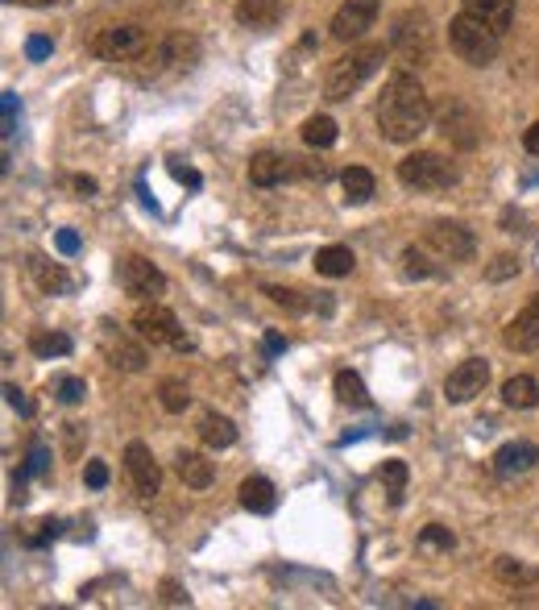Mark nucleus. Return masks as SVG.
I'll return each mask as SVG.
<instances>
[{
	"label": "nucleus",
	"instance_id": "nucleus-1",
	"mask_svg": "<svg viewBox=\"0 0 539 610\" xmlns=\"http://www.w3.org/2000/svg\"><path fill=\"white\" fill-rule=\"evenodd\" d=\"M428 125H432L428 92L419 88L415 75L394 71L386 79L382 96H378V129H382V137H386V142H394V146H407Z\"/></svg>",
	"mask_w": 539,
	"mask_h": 610
},
{
	"label": "nucleus",
	"instance_id": "nucleus-2",
	"mask_svg": "<svg viewBox=\"0 0 539 610\" xmlns=\"http://www.w3.org/2000/svg\"><path fill=\"white\" fill-rule=\"evenodd\" d=\"M195 54H200L195 38H187V34H166V38L150 42L146 50L133 54V59H125V63H129V75H133L137 83H154V79H162V75H175V71L191 67Z\"/></svg>",
	"mask_w": 539,
	"mask_h": 610
},
{
	"label": "nucleus",
	"instance_id": "nucleus-3",
	"mask_svg": "<svg viewBox=\"0 0 539 610\" xmlns=\"http://www.w3.org/2000/svg\"><path fill=\"white\" fill-rule=\"evenodd\" d=\"M386 50H390V46L370 42V46H353L349 54H340V59L332 63V71H328V79H324V96H328L332 104L349 100V96L361 88V83L386 63Z\"/></svg>",
	"mask_w": 539,
	"mask_h": 610
},
{
	"label": "nucleus",
	"instance_id": "nucleus-4",
	"mask_svg": "<svg viewBox=\"0 0 539 610\" xmlns=\"http://www.w3.org/2000/svg\"><path fill=\"white\" fill-rule=\"evenodd\" d=\"M448 46L469 67H490L498 59V50H502V34L481 17H473V13H457L448 21Z\"/></svg>",
	"mask_w": 539,
	"mask_h": 610
},
{
	"label": "nucleus",
	"instance_id": "nucleus-5",
	"mask_svg": "<svg viewBox=\"0 0 539 610\" xmlns=\"http://www.w3.org/2000/svg\"><path fill=\"white\" fill-rule=\"evenodd\" d=\"M432 42H436V34H432V21H428V13L423 9H407V13H399L390 21V50L399 54L403 63H428L432 59Z\"/></svg>",
	"mask_w": 539,
	"mask_h": 610
},
{
	"label": "nucleus",
	"instance_id": "nucleus-6",
	"mask_svg": "<svg viewBox=\"0 0 539 610\" xmlns=\"http://www.w3.org/2000/svg\"><path fill=\"white\" fill-rule=\"evenodd\" d=\"M399 183L407 191H444L457 183V166L440 158L436 150H415L399 162Z\"/></svg>",
	"mask_w": 539,
	"mask_h": 610
},
{
	"label": "nucleus",
	"instance_id": "nucleus-7",
	"mask_svg": "<svg viewBox=\"0 0 539 610\" xmlns=\"http://www.w3.org/2000/svg\"><path fill=\"white\" fill-rule=\"evenodd\" d=\"M436 129L448 137L457 150H477L481 146V117L461 100V96H444L436 108Z\"/></svg>",
	"mask_w": 539,
	"mask_h": 610
},
{
	"label": "nucleus",
	"instance_id": "nucleus-8",
	"mask_svg": "<svg viewBox=\"0 0 539 610\" xmlns=\"http://www.w3.org/2000/svg\"><path fill=\"white\" fill-rule=\"evenodd\" d=\"M133 332L150 345H170V349H191V341L183 337V328L175 320V312L162 308V303H141L133 312Z\"/></svg>",
	"mask_w": 539,
	"mask_h": 610
},
{
	"label": "nucleus",
	"instance_id": "nucleus-9",
	"mask_svg": "<svg viewBox=\"0 0 539 610\" xmlns=\"http://www.w3.org/2000/svg\"><path fill=\"white\" fill-rule=\"evenodd\" d=\"M146 46H150V30H146V25H137V21L108 25V30H100L92 38V54H96V59H108V63L133 59V54H141Z\"/></svg>",
	"mask_w": 539,
	"mask_h": 610
},
{
	"label": "nucleus",
	"instance_id": "nucleus-10",
	"mask_svg": "<svg viewBox=\"0 0 539 610\" xmlns=\"http://www.w3.org/2000/svg\"><path fill=\"white\" fill-rule=\"evenodd\" d=\"M117 283H121L125 295H133V299H141V303H154V299L166 291V274H162L150 258L129 254V258L117 262Z\"/></svg>",
	"mask_w": 539,
	"mask_h": 610
},
{
	"label": "nucleus",
	"instance_id": "nucleus-11",
	"mask_svg": "<svg viewBox=\"0 0 539 610\" xmlns=\"http://www.w3.org/2000/svg\"><path fill=\"white\" fill-rule=\"evenodd\" d=\"M423 245L432 249V254H440L444 262H469L473 258V233L465 225H457V220H436V225H428V237H423Z\"/></svg>",
	"mask_w": 539,
	"mask_h": 610
},
{
	"label": "nucleus",
	"instance_id": "nucleus-12",
	"mask_svg": "<svg viewBox=\"0 0 539 610\" xmlns=\"http://www.w3.org/2000/svg\"><path fill=\"white\" fill-rule=\"evenodd\" d=\"M486 382H490V362L486 357H469V362H461L444 378V399L448 403H469L486 391Z\"/></svg>",
	"mask_w": 539,
	"mask_h": 610
},
{
	"label": "nucleus",
	"instance_id": "nucleus-13",
	"mask_svg": "<svg viewBox=\"0 0 539 610\" xmlns=\"http://www.w3.org/2000/svg\"><path fill=\"white\" fill-rule=\"evenodd\" d=\"M125 474H129V482H133V490L141 498H154L158 494L162 469H158V461H154V453H150L146 440H129V449H125Z\"/></svg>",
	"mask_w": 539,
	"mask_h": 610
},
{
	"label": "nucleus",
	"instance_id": "nucleus-14",
	"mask_svg": "<svg viewBox=\"0 0 539 610\" xmlns=\"http://www.w3.org/2000/svg\"><path fill=\"white\" fill-rule=\"evenodd\" d=\"M374 21H378V0H345L332 17V38L357 42L365 38V30H374Z\"/></svg>",
	"mask_w": 539,
	"mask_h": 610
},
{
	"label": "nucleus",
	"instance_id": "nucleus-15",
	"mask_svg": "<svg viewBox=\"0 0 539 610\" xmlns=\"http://www.w3.org/2000/svg\"><path fill=\"white\" fill-rule=\"evenodd\" d=\"M100 349H104V357L117 370H129V374L146 370V349H141L137 341H129L125 332H117V324H104L100 328Z\"/></svg>",
	"mask_w": 539,
	"mask_h": 610
},
{
	"label": "nucleus",
	"instance_id": "nucleus-16",
	"mask_svg": "<svg viewBox=\"0 0 539 610\" xmlns=\"http://www.w3.org/2000/svg\"><path fill=\"white\" fill-rule=\"evenodd\" d=\"M502 341H506V349H515V353H535L539 349V295L506 324Z\"/></svg>",
	"mask_w": 539,
	"mask_h": 610
},
{
	"label": "nucleus",
	"instance_id": "nucleus-17",
	"mask_svg": "<svg viewBox=\"0 0 539 610\" xmlns=\"http://www.w3.org/2000/svg\"><path fill=\"white\" fill-rule=\"evenodd\" d=\"M295 175V158L287 154H274V150H262L249 158V183L253 187H278L282 179Z\"/></svg>",
	"mask_w": 539,
	"mask_h": 610
},
{
	"label": "nucleus",
	"instance_id": "nucleus-18",
	"mask_svg": "<svg viewBox=\"0 0 539 610\" xmlns=\"http://www.w3.org/2000/svg\"><path fill=\"white\" fill-rule=\"evenodd\" d=\"M539 461V449L531 440H510L494 453V474L498 478H515V474H527V469Z\"/></svg>",
	"mask_w": 539,
	"mask_h": 610
},
{
	"label": "nucleus",
	"instance_id": "nucleus-19",
	"mask_svg": "<svg viewBox=\"0 0 539 610\" xmlns=\"http://www.w3.org/2000/svg\"><path fill=\"white\" fill-rule=\"evenodd\" d=\"M175 474H179V482L183 486H191V490H208L212 482H216V465L204 457V453H179L175 457Z\"/></svg>",
	"mask_w": 539,
	"mask_h": 610
},
{
	"label": "nucleus",
	"instance_id": "nucleus-20",
	"mask_svg": "<svg viewBox=\"0 0 539 610\" xmlns=\"http://www.w3.org/2000/svg\"><path fill=\"white\" fill-rule=\"evenodd\" d=\"M241 507L249 511V515H270L274 507H278V494H274V482L270 478H262V474H249L245 482H241Z\"/></svg>",
	"mask_w": 539,
	"mask_h": 610
},
{
	"label": "nucleus",
	"instance_id": "nucleus-21",
	"mask_svg": "<svg viewBox=\"0 0 539 610\" xmlns=\"http://www.w3.org/2000/svg\"><path fill=\"white\" fill-rule=\"evenodd\" d=\"M282 17L278 0H237V21L245 30H274Z\"/></svg>",
	"mask_w": 539,
	"mask_h": 610
},
{
	"label": "nucleus",
	"instance_id": "nucleus-22",
	"mask_svg": "<svg viewBox=\"0 0 539 610\" xmlns=\"http://www.w3.org/2000/svg\"><path fill=\"white\" fill-rule=\"evenodd\" d=\"M461 5H465V13L494 25L498 34H506L515 25V0H461Z\"/></svg>",
	"mask_w": 539,
	"mask_h": 610
},
{
	"label": "nucleus",
	"instance_id": "nucleus-23",
	"mask_svg": "<svg viewBox=\"0 0 539 610\" xmlns=\"http://www.w3.org/2000/svg\"><path fill=\"white\" fill-rule=\"evenodd\" d=\"M200 440H204L208 449H233L237 445V424L229 420V415L208 411L204 420H200Z\"/></svg>",
	"mask_w": 539,
	"mask_h": 610
},
{
	"label": "nucleus",
	"instance_id": "nucleus-24",
	"mask_svg": "<svg viewBox=\"0 0 539 610\" xmlns=\"http://www.w3.org/2000/svg\"><path fill=\"white\" fill-rule=\"evenodd\" d=\"M30 274H34V283L46 291V295H67L71 291V274L59 266V262H46V258H30Z\"/></svg>",
	"mask_w": 539,
	"mask_h": 610
},
{
	"label": "nucleus",
	"instance_id": "nucleus-25",
	"mask_svg": "<svg viewBox=\"0 0 539 610\" xmlns=\"http://www.w3.org/2000/svg\"><path fill=\"white\" fill-rule=\"evenodd\" d=\"M502 403L515 407V411H531L539 403V382L531 374H515L502 382Z\"/></svg>",
	"mask_w": 539,
	"mask_h": 610
},
{
	"label": "nucleus",
	"instance_id": "nucleus-26",
	"mask_svg": "<svg viewBox=\"0 0 539 610\" xmlns=\"http://www.w3.org/2000/svg\"><path fill=\"white\" fill-rule=\"evenodd\" d=\"M353 249L349 245H324L316 254V270L324 274V279H345V274L353 270Z\"/></svg>",
	"mask_w": 539,
	"mask_h": 610
},
{
	"label": "nucleus",
	"instance_id": "nucleus-27",
	"mask_svg": "<svg viewBox=\"0 0 539 610\" xmlns=\"http://www.w3.org/2000/svg\"><path fill=\"white\" fill-rule=\"evenodd\" d=\"M494 573H498V581H502V586H535V581H539V569H531V565H523L519 557H498L494 561Z\"/></svg>",
	"mask_w": 539,
	"mask_h": 610
},
{
	"label": "nucleus",
	"instance_id": "nucleus-28",
	"mask_svg": "<svg viewBox=\"0 0 539 610\" xmlns=\"http://www.w3.org/2000/svg\"><path fill=\"white\" fill-rule=\"evenodd\" d=\"M340 187H345V200L349 204H365L374 196V175L365 171V166H349L345 175H340Z\"/></svg>",
	"mask_w": 539,
	"mask_h": 610
},
{
	"label": "nucleus",
	"instance_id": "nucleus-29",
	"mask_svg": "<svg viewBox=\"0 0 539 610\" xmlns=\"http://www.w3.org/2000/svg\"><path fill=\"white\" fill-rule=\"evenodd\" d=\"M336 399L345 403V407H370V391H365V382L353 370L336 374Z\"/></svg>",
	"mask_w": 539,
	"mask_h": 610
},
{
	"label": "nucleus",
	"instance_id": "nucleus-30",
	"mask_svg": "<svg viewBox=\"0 0 539 610\" xmlns=\"http://www.w3.org/2000/svg\"><path fill=\"white\" fill-rule=\"evenodd\" d=\"M303 142H307L311 150H328V146H336V121H332V117H307V121H303Z\"/></svg>",
	"mask_w": 539,
	"mask_h": 610
},
{
	"label": "nucleus",
	"instance_id": "nucleus-31",
	"mask_svg": "<svg viewBox=\"0 0 539 610\" xmlns=\"http://www.w3.org/2000/svg\"><path fill=\"white\" fill-rule=\"evenodd\" d=\"M158 403H162V411H170V415L187 411V403H191L187 382H179V378H162V382H158Z\"/></svg>",
	"mask_w": 539,
	"mask_h": 610
},
{
	"label": "nucleus",
	"instance_id": "nucleus-32",
	"mask_svg": "<svg viewBox=\"0 0 539 610\" xmlns=\"http://www.w3.org/2000/svg\"><path fill=\"white\" fill-rule=\"evenodd\" d=\"M382 482H386V498L399 507L407 494V461H382Z\"/></svg>",
	"mask_w": 539,
	"mask_h": 610
},
{
	"label": "nucleus",
	"instance_id": "nucleus-33",
	"mask_svg": "<svg viewBox=\"0 0 539 610\" xmlns=\"http://www.w3.org/2000/svg\"><path fill=\"white\" fill-rule=\"evenodd\" d=\"M403 274H407V279H432V274H440V266L428 262V249L407 245L403 249Z\"/></svg>",
	"mask_w": 539,
	"mask_h": 610
},
{
	"label": "nucleus",
	"instance_id": "nucleus-34",
	"mask_svg": "<svg viewBox=\"0 0 539 610\" xmlns=\"http://www.w3.org/2000/svg\"><path fill=\"white\" fill-rule=\"evenodd\" d=\"M30 349L38 353V357H67L71 353V337H63V332H34L30 337Z\"/></svg>",
	"mask_w": 539,
	"mask_h": 610
},
{
	"label": "nucleus",
	"instance_id": "nucleus-35",
	"mask_svg": "<svg viewBox=\"0 0 539 610\" xmlns=\"http://www.w3.org/2000/svg\"><path fill=\"white\" fill-rule=\"evenodd\" d=\"M419 544H423V548H436V552H448L452 544H457V536H452L444 523H428V528L419 532Z\"/></svg>",
	"mask_w": 539,
	"mask_h": 610
},
{
	"label": "nucleus",
	"instance_id": "nucleus-36",
	"mask_svg": "<svg viewBox=\"0 0 539 610\" xmlns=\"http://www.w3.org/2000/svg\"><path fill=\"white\" fill-rule=\"evenodd\" d=\"M266 295L278 303V308H287V312H307L311 308V303L299 299V291H291V287H266Z\"/></svg>",
	"mask_w": 539,
	"mask_h": 610
},
{
	"label": "nucleus",
	"instance_id": "nucleus-37",
	"mask_svg": "<svg viewBox=\"0 0 539 610\" xmlns=\"http://www.w3.org/2000/svg\"><path fill=\"white\" fill-rule=\"evenodd\" d=\"M515 274H519V258H510V254H502V258H494V262L486 266V279H494V283L515 279Z\"/></svg>",
	"mask_w": 539,
	"mask_h": 610
},
{
	"label": "nucleus",
	"instance_id": "nucleus-38",
	"mask_svg": "<svg viewBox=\"0 0 539 610\" xmlns=\"http://www.w3.org/2000/svg\"><path fill=\"white\" fill-rule=\"evenodd\" d=\"M54 391H59V403H79L83 395H88V386H83V378H59V386H54Z\"/></svg>",
	"mask_w": 539,
	"mask_h": 610
},
{
	"label": "nucleus",
	"instance_id": "nucleus-39",
	"mask_svg": "<svg viewBox=\"0 0 539 610\" xmlns=\"http://www.w3.org/2000/svg\"><path fill=\"white\" fill-rule=\"evenodd\" d=\"M83 482H88L92 490H104L108 486V465L104 461H88V469H83Z\"/></svg>",
	"mask_w": 539,
	"mask_h": 610
},
{
	"label": "nucleus",
	"instance_id": "nucleus-40",
	"mask_svg": "<svg viewBox=\"0 0 539 610\" xmlns=\"http://www.w3.org/2000/svg\"><path fill=\"white\" fill-rule=\"evenodd\" d=\"M50 50H54V42L46 38V34H34L30 42H25V54H30L34 63H42V59H50Z\"/></svg>",
	"mask_w": 539,
	"mask_h": 610
},
{
	"label": "nucleus",
	"instance_id": "nucleus-41",
	"mask_svg": "<svg viewBox=\"0 0 539 610\" xmlns=\"http://www.w3.org/2000/svg\"><path fill=\"white\" fill-rule=\"evenodd\" d=\"M170 175H175L179 183H187V187H200V183H204V179H200V175H195V171H191V166H183V162H170Z\"/></svg>",
	"mask_w": 539,
	"mask_h": 610
},
{
	"label": "nucleus",
	"instance_id": "nucleus-42",
	"mask_svg": "<svg viewBox=\"0 0 539 610\" xmlns=\"http://www.w3.org/2000/svg\"><path fill=\"white\" fill-rule=\"evenodd\" d=\"M5 399H9V407H17L21 415H34V403L25 399V395L17 391V386H5Z\"/></svg>",
	"mask_w": 539,
	"mask_h": 610
},
{
	"label": "nucleus",
	"instance_id": "nucleus-43",
	"mask_svg": "<svg viewBox=\"0 0 539 610\" xmlns=\"http://www.w3.org/2000/svg\"><path fill=\"white\" fill-rule=\"evenodd\" d=\"M42 469H46V449H42V445H34V449H30V465H25L21 474L30 478V474H42Z\"/></svg>",
	"mask_w": 539,
	"mask_h": 610
},
{
	"label": "nucleus",
	"instance_id": "nucleus-44",
	"mask_svg": "<svg viewBox=\"0 0 539 610\" xmlns=\"http://www.w3.org/2000/svg\"><path fill=\"white\" fill-rule=\"evenodd\" d=\"M54 245H59V249H63V254H79V237H75L71 229H63L59 237H54Z\"/></svg>",
	"mask_w": 539,
	"mask_h": 610
},
{
	"label": "nucleus",
	"instance_id": "nucleus-45",
	"mask_svg": "<svg viewBox=\"0 0 539 610\" xmlns=\"http://www.w3.org/2000/svg\"><path fill=\"white\" fill-rule=\"evenodd\" d=\"M162 602H170V606H179V602H187V594L175 586V581H162Z\"/></svg>",
	"mask_w": 539,
	"mask_h": 610
},
{
	"label": "nucleus",
	"instance_id": "nucleus-46",
	"mask_svg": "<svg viewBox=\"0 0 539 610\" xmlns=\"http://www.w3.org/2000/svg\"><path fill=\"white\" fill-rule=\"evenodd\" d=\"M523 146H527V154H535V158H539V121H535V125L523 133Z\"/></svg>",
	"mask_w": 539,
	"mask_h": 610
},
{
	"label": "nucleus",
	"instance_id": "nucleus-47",
	"mask_svg": "<svg viewBox=\"0 0 539 610\" xmlns=\"http://www.w3.org/2000/svg\"><path fill=\"white\" fill-rule=\"evenodd\" d=\"M13 117H17V96L5 92V133H13Z\"/></svg>",
	"mask_w": 539,
	"mask_h": 610
},
{
	"label": "nucleus",
	"instance_id": "nucleus-48",
	"mask_svg": "<svg viewBox=\"0 0 539 610\" xmlns=\"http://www.w3.org/2000/svg\"><path fill=\"white\" fill-rule=\"evenodd\" d=\"M282 349H287V341H282L278 332H266V353H282Z\"/></svg>",
	"mask_w": 539,
	"mask_h": 610
},
{
	"label": "nucleus",
	"instance_id": "nucleus-49",
	"mask_svg": "<svg viewBox=\"0 0 539 610\" xmlns=\"http://www.w3.org/2000/svg\"><path fill=\"white\" fill-rule=\"evenodd\" d=\"M75 191H83V196H92V191H96V179H83V175H79V179H75Z\"/></svg>",
	"mask_w": 539,
	"mask_h": 610
},
{
	"label": "nucleus",
	"instance_id": "nucleus-50",
	"mask_svg": "<svg viewBox=\"0 0 539 610\" xmlns=\"http://www.w3.org/2000/svg\"><path fill=\"white\" fill-rule=\"evenodd\" d=\"M13 5H30V9H50V5H59V0H13Z\"/></svg>",
	"mask_w": 539,
	"mask_h": 610
}]
</instances>
